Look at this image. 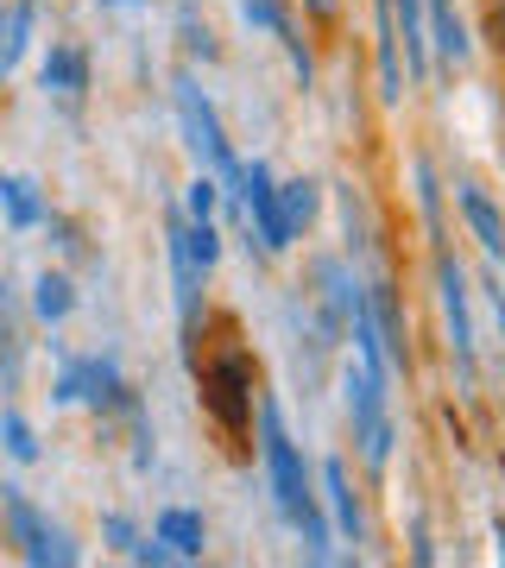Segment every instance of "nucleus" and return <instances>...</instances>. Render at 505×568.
<instances>
[{
	"label": "nucleus",
	"instance_id": "nucleus-1",
	"mask_svg": "<svg viewBox=\"0 0 505 568\" xmlns=\"http://www.w3.org/2000/svg\"><path fill=\"white\" fill-rule=\"evenodd\" d=\"M260 455H265V487H272V506L284 511V525L303 537V549L323 562L329 544H335V525L323 511V493L310 487V467H303V448L291 443L284 429L279 398H260Z\"/></svg>",
	"mask_w": 505,
	"mask_h": 568
},
{
	"label": "nucleus",
	"instance_id": "nucleus-2",
	"mask_svg": "<svg viewBox=\"0 0 505 568\" xmlns=\"http://www.w3.org/2000/svg\"><path fill=\"white\" fill-rule=\"evenodd\" d=\"M190 361V379H196L202 392V410L215 417V429H222L228 443H246L253 436V417H260V361L246 354L234 335H228L215 354H183Z\"/></svg>",
	"mask_w": 505,
	"mask_h": 568
},
{
	"label": "nucleus",
	"instance_id": "nucleus-3",
	"mask_svg": "<svg viewBox=\"0 0 505 568\" xmlns=\"http://www.w3.org/2000/svg\"><path fill=\"white\" fill-rule=\"evenodd\" d=\"M171 108H178V126H183V145H190V159H196V171H215V183H222V196H234L241 190V152L228 145V126L222 114H215V102L202 95V82L190 77V70H178L171 77Z\"/></svg>",
	"mask_w": 505,
	"mask_h": 568
},
{
	"label": "nucleus",
	"instance_id": "nucleus-4",
	"mask_svg": "<svg viewBox=\"0 0 505 568\" xmlns=\"http://www.w3.org/2000/svg\"><path fill=\"white\" fill-rule=\"evenodd\" d=\"M0 537L20 549V562H58V568H77L82 549L70 544V530L51 525L32 499H26V487H13V480H0Z\"/></svg>",
	"mask_w": 505,
	"mask_h": 568
},
{
	"label": "nucleus",
	"instance_id": "nucleus-5",
	"mask_svg": "<svg viewBox=\"0 0 505 568\" xmlns=\"http://www.w3.org/2000/svg\"><path fill=\"white\" fill-rule=\"evenodd\" d=\"M342 392H347V424H354V443H361L366 474H385L392 443H398V429H392V405H385V379L354 361V366H342Z\"/></svg>",
	"mask_w": 505,
	"mask_h": 568
},
{
	"label": "nucleus",
	"instance_id": "nucleus-6",
	"mask_svg": "<svg viewBox=\"0 0 505 568\" xmlns=\"http://www.w3.org/2000/svg\"><path fill=\"white\" fill-rule=\"evenodd\" d=\"M430 265H436V304H443V328H448V361L462 373V386H474L481 379V342H474V316H467V272L448 253V241L430 246Z\"/></svg>",
	"mask_w": 505,
	"mask_h": 568
},
{
	"label": "nucleus",
	"instance_id": "nucleus-7",
	"mask_svg": "<svg viewBox=\"0 0 505 568\" xmlns=\"http://www.w3.org/2000/svg\"><path fill=\"white\" fill-rule=\"evenodd\" d=\"M303 304H310V323L323 328V342H347V310H354V291H361V278H354V260H342V253H316L310 260V284H297Z\"/></svg>",
	"mask_w": 505,
	"mask_h": 568
},
{
	"label": "nucleus",
	"instance_id": "nucleus-8",
	"mask_svg": "<svg viewBox=\"0 0 505 568\" xmlns=\"http://www.w3.org/2000/svg\"><path fill=\"white\" fill-rule=\"evenodd\" d=\"M246 203V222L260 227V253H291L297 246V234H291V222H284V203H279V178H272V164L253 159L241 171V190H234Z\"/></svg>",
	"mask_w": 505,
	"mask_h": 568
},
{
	"label": "nucleus",
	"instance_id": "nucleus-9",
	"mask_svg": "<svg viewBox=\"0 0 505 568\" xmlns=\"http://www.w3.org/2000/svg\"><path fill=\"white\" fill-rule=\"evenodd\" d=\"M82 405L95 417H133L140 410V392L127 386L114 354H82Z\"/></svg>",
	"mask_w": 505,
	"mask_h": 568
},
{
	"label": "nucleus",
	"instance_id": "nucleus-10",
	"mask_svg": "<svg viewBox=\"0 0 505 568\" xmlns=\"http://www.w3.org/2000/svg\"><path fill=\"white\" fill-rule=\"evenodd\" d=\"M39 89L44 95H58L63 108H77L89 95V51L82 44H51L39 63Z\"/></svg>",
	"mask_w": 505,
	"mask_h": 568
},
{
	"label": "nucleus",
	"instance_id": "nucleus-11",
	"mask_svg": "<svg viewBox=\"0 0 505 568\" xmlns=\"http://www.w3.org/2000/svg\"><path fill=\"white\" fill-rule=\"evenodd\" d=\"M366 304H373V323H380V335H385V354H392V366L411 379V323H404L398 284H392V278H373V284H366Z\"/></svg>",
	"mask_w": 505,
	"mask_h": 568
},
{
	"label": "nucleus",
	"instance_id": "nucleus-12",
	"mask_svg": "<svg viewBox=\"0 0 505 568\" xmlns=\"http://www.w3.org/2000/svg\"><path fill=\"white\" fill-rule=\"evenodd\" d=\"M455 203H462V222L474 227V241L486 246V260L499 265V260H505V215H499V203H493V196H486L474 178L455 183Z\"/></svg>",
	"mask_w": 505,
	"mask_h": 568
},
{
	"label": "nucleus",
	"instance_id": "nucleus-13",
	"mask_svg": "<svg viewBox=\"0 0 505 568\" xmlns=\"http://www.w3.org/2000/svg\"><path fill=\"white\" fill-rule=\"evenodd\" d=\"M424 20H430V58H443L448 70H462L474 58V39L462 26V7L455 0H424Z\"/></svg>",
	"mask_w": 505,
	"mask_h": 568
},
{
	"label": "nucleus",
	"instance_id": "nucleus-14",
	"mask_svg": "<svg viewBox=\"0 0 505 568\" xmlns=\"http://www.w3.org/2000/svg\"><path fill=\"white\" fill-rule=\"evenodd\" d=\"M323 499H329V511H335V525H342L347 544H366V511H361V493H354L347 462H323Z\"/></svg>",
	"mask_w": 505,
	"mask_h": 568
},
{
	"label": "nucleus",
	"instance_id": "nucleus-15",
	"mask_svg": "<svg viewBox=\"0 0 505 568\" xmlns=\"http://www.w3.org/2000/svg\"><path fill=\"white\" fill-rule=\"evenodd\" d=\"M0 215H7V227H13V234H32V227L51 222V209H44L39 183L20 178V171H0Z\"/></svg>",
	"mask_w": 505,
	"mask_h": 568
},
{
	"label": "nucleus",
	"instance_id": "nucleus-16",
	"mask_svg": "<svg viewBox=\"0 0 505 568\" xmlns=\"http://www.w3.org/2000/svg\"><path fill=\"white\" fill-rule=\"evenodd\" d=\"M152 530L171 544V556H178V562H196L202 549H209V518H202L196 506H164L159 518H152Z\"/></svg>",
	"mask_w": 505,
	"mask_h": 568
},
{
	"label": "nucleus",
	"instance_id": "nucleus-17",
	"mask_svg": "<svg viewBox=\"0 0 505 568\" xmlns=\"http://www.w3.org/2000/svg\"><path fill=\"white\" fill-rule=\"evenodd\" d=\"M32 32H39V0H7L0 7V70L13 77L20 58L32 51Z\"/></svg>",
	"mask_w": 505,
	"mask_h": 568
},
{
	"label": "nucleus",
	"instance_id": "nucleus-18",
	"mask_svg": "<svg viewBox=\"0 0 505 568\" xmlns=\"http://www.w3.org/2000/svg\"><path fill=\"white\" fill-rule=\"evenodd\" d=\"M32 316L51 323V328L77 316V278H70L63 265H44L39 278H32Z\"/></svg>",
	"mask_w": 505,
	"mask_h": 568
},
{
	"label": "nucleus",
	"instance_id": "nucleus-19",
	"mask_svg": "<svg viewBox=\"0 0 505 568\" xmlns=\"http://www.w3.org/2000/svg\"><path fill=\"white\" fill-rule=\"evenodd\" d=\"M279 203H284V222H291V234H310L316 227V215H323V183L316 178H291V183H279Z\"/></svg>",
	"mask_w": 505,
	"mask_h": 568
},
{
	"label": "nucleus",
	"instance_id": "nucleus-20",
	"mask_svg": "<svg viewBox=\"0 0 505 568\" xmlns=\"http://www.w3.org/2000/svg\"><path fill=\"white\" fill-rule=\"evenodd\" d=\"M26 373V342H20V316H13V297L0 284V392H20Z\"/></svg>",
	"mask_w": 505,
	"mask_h": 568
},
{
	"label": "nucleus",
	"instance_id": "nucleus-21",
	"mask_svg": "<svg viewBox=\"0 0 505 568\" xmlns=\"http://www.w3.org/2000/svg\"><path fill=\"white\" fill-rule=\"evenodd\" d=\"M411 190H417L424 234H430V246H436V241H443V183H436V164H430V159H411Z\"/></svg>",
	"mask_w": 505,
	"mask_h": 568
},
{
	"label": "nucleus",
	"instance_id": "nucleus-22",
	"mask_svg": "<svg viewBox=\"0 0 505 568\" xmlns=\"http://www.w3.org/2000/svg\"><path fill=\"white\" fill-rule=\"evenodd\" d=\"M272 39L284 44V58H291V70H297V82H303V89H316V51H310V32H303L297 7H291V13H284L279 26H272Z\"/></svg>",
	"mask_w": 505,
	"mask_h": 568
},
{
	"label": "nucleus",
	"instance_id": "nucleus-23",
	"mask_svg": "<svg viewBox=\"0 0 505 568\" xmlns=\"http://www.w3.org/2000/svg\"><path fill=\"white\" fill-rule=\"evenodd\" d=\"M0 448H7V455H13V462H20V467H32V462H39V455H44V448H39V429L26 424V417H20V410H13V405L0 410Z\"/></svg>",
	"mask_w": 505,
	"mask_h": 568
},
{
	"label": "nucleus",
	"instance_id": "nucleus-24",
	"mask_svg": "<svg viewBox=\"0 0 505 568\" xmlns=\"http://www.w3.org/2000/svg\"><path fill=\"white\" fill-rule=\"evenodd\" d=\"M178 32H183V51H190L196 63H222V39L209 32V20H202L190 0H183V13H178Z\"/></svg>",
	"mask_w": 505,
	"mask_h": 568
},
{
	"label": "nucleus",
	"instance_id": "nucleus-25",
	"mask_svg": "<svg viewBox=\"0 0 505 568\" xmlns=\"http://www.w3.org/2000/svg\"><path fill=\"white\" fill-rule=\"evenodd\" d=\"M183 246H190V260H196L202 272H215V265H222V227H215V215H209V222L183 215Z\"/></svg>",
	"mask_w": 505,
	"mask_h": 568
},
{
	"label": "nucleus",
	"instance_id": "nucleus-26",
	"mask_svg": "<svg viewBox=\"0 0 505 568\" xmlns=\"http://www.w3.org/2000/svg\"><path fill=\"white\" fill-rule=\"evenodd\" d=\"M215 209H222V183H215V171H196V178H190V190H183V215L209 222Z\"/></svg>",
	"mask_w": 505,
	"mask_h": 568
},
{
	"label": "nucleus",
	"instance_id": "nucleus-27",
	"mask_svg": "<svg viewBox=\"0 0 505 568\" xmlns=\"http://www.w3.org/2000/svg\"><path fill=\"white\" fill-rule=\"evenodd\" d=\"M51 241H58V253L70 265H95V246H89V234H82L70 215H51Z\"/></svg>",
	"mask_w": 505,
	"mask_h": 568
},
{
	"label": "nucleus",
	"instance_id": "nucleus-28",
	"mask_svg": "<svg viewBox=\"0 0 505 568\" xmlns=\"http://www.w3.org/2000/svg\"><path fill=\"white\" fill-rule=\"evenodd\" d=\"M51 405H82V354L58 347V379H51Z\"/></svg>",
	"mask_w": 505,
	"mask_h": 568
},
{
	"label": "nucleus",
	"instance_id": "nucleus-29",
	"mask_svg": "<svg viewBox=\"0 0 505 568\" xmlns=\"http://www.w3.org/2000/svg\"><path fill=\"white\" fill-rule=\"evenodd\" d=\"M481 39H486V51L505 63V0H481Z\"/></svg>",
	"mask_w": 505,
	"mask_h": 568
},
{
	"label": "nucleus",
	"instance_id": "nucleus-30",
	"mask_svg": "<svg viewBox=\"0 0 505 568\" xmlns=\"http://www.w3.org/2000/svg\"><path fill=\"white\" fill-rule=\"evenodd\" d=\"M127 556H133V562H145V568H164V562H178V556H171V544H164L159 530H152V537H133V549H127Z\"/></svg>",
	"mask_w": 505,
	"mask_h": 568
},
{
	"label": "nucleus",
	"instance_id": "nucleus-31",
	"mask_svg": "<svg viewBox=\"0 0 505 568\" xmlns=\"http://www.w3.org/2000/svg\"><path fill=\"white\" fill-rule=\"evenodd\" d=\"M101 537H108L114 549H133V537H140V530H133V518H121V511H108V518H101Z\"/></svg>",
	"mask_w": 505,
	"mask_h": 568
},
{
	"label": "nucleus",
	"instance_id": "nucleus-32",
	"mask_svg": "<svg viewBox=\"0 0 505 568\" xmlns=\"http://www.w3.org/2000/svg\"><path fill=\"white\" fill-rule=\"evenodd\" d=\"M411 556H417V562H436V549H430V525H424V518L411 525Z\"/></svg>",
	"mask_w": 505,
	"mask_h": 568
},
{
	"label": "nucleus",
	"instance_id": "nucleus-33",
	"mask_svg": "<svg viewBox=\"0 0 505 568\" xmlns=\"http://www.w3.org/2000/svg\"><path fill=\"white\" fill-rule=\"evenodd\" d=\"M486 297H493V316H499V335H505V284H499V272H486Z\"/></svg>",
	"mask_w": 505,
	"mask_h": 568
},
{
	"label": "nucleus",
	"instance_id": "nucleus-34",
	"mask_svg": "<svg viewBox=\"0 0 505 568\" xmlns=\"http://www.w3.org/2000/svg\"><path fill=\"white\" fill-rule=\"evenodd\" d=\"M303 13H310L316 26H329V20H335V0H303Z\"/></svg>",
	"mask_w": 505,
	"mask_h": 568
},
{
	"label": "nucleus",
	"instance_id": "nucleus-35",
	"mask_svg": "<svg viewBox=\"0 0 505 568\" xmlns=\"http://www.w3.org/2000/svg\"><path fill=\"white\" fill-rule=\"evenodd\" d=\"M493 537H499V562H505V518H493Z\"/></svg>",
	"mask_w": 505,
	"mask_h": 568
},
{
	"label": "nucleus",
	"instance_id": "nucleus-36",
	"mask_svg": "<svg viewBox=\"0 0 505 568\" xmlns=\"http://www.w3.org/2000/svg\"><path fill=\"white\" fill-rule=\"evenodd\" d=\"M101 7H145V0H101Z\"/></svg>",
	"mask_w": 505,
	"mask_h": 568
},
{
	"label": "nucleus",
	"instance_id": "nucleus-37",
	"mask_svg": "<svg viewBox=\"0 0 505 568\" xmlns=\"http://www.w3.org/2000/svg\"><path fill=\"white\" fill-rule=\"evenodd\" d=\"M0 82H7V70H0Z\"/></svg>",
	"mask_w": 505,
	"mask_h": 568
},
{
	"label": "nucleus",
	"instance_id": "nucleus-38",
	"mask_svg": "<svg viewBox=\"0 0 505 568\" xmlns=\"http://www.w3.org/2000/svg\"><path fill=\"white\" fill-rule=\"evenodd\" d=\"M0 7H7V0H0Z\"/></svg>",
	"mask_w": 505,
	"mask_h": 568
}]
</instances>
